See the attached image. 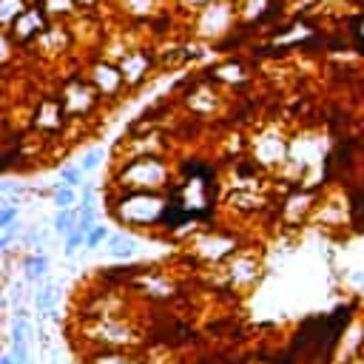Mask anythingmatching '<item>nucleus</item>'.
Returning <instances> with one entry per match:
<instances>
[{
	"label": "nucleus",
	"instance_id": "obj_1",
	"mask_svg": "<svg viewBox=\"0 0 364 364\" xmlns=\"http://www.w3.org/2000/svg\"><path fill=\"white\" fill-rule=\"evenodd\" d=\"M57 100H60V105H63L68 122L91 117V114L100 108V102H102L82 74H71L68 80H63V85H60V91H57Z\"/></svg>",
	"mask_w": 364,
	"mask_h": 364
},
{
	"label": "nucleus",
	"instance_id": "obj_2",
	"mask_svg": "<svg viewBox=\"0 0 364 364\" xmlns=\"http://www.w3.org/2000/svg\"><path fill=\"white\" fill-rule=\"evenodd\" d=\"M68 125V117L57 100V94H43L34 108H31V117H28V131L37 134L40 139L51 142V139H60L63 131Z\"/></svg>",
	"mask_w": 364,
	"mask_h": 364
},
{
	"label": "nucleus",
	"instance_id": "obj_3",
	"mask_svg": "<svg viewBox=\"0 0 364 364\" xmlns=\"http://www.w3.org/2000/svg\"><path fill=\"white\" fill-rule=\"evenodd\" d=\"M48 23H51V17H48L46 9H43L40 3H34V0L17 14V20L9 26V37H11V43L17 46L20 57H28V54H31V46L37 43V37L46 31Z\"/></svg>",
	"mask_w": 364,
	"mask_h": 364
},
{
	"label": "nucleus",
	"instance_id": "obj_4",
	"mask_svg": "<svg viewBox=\"0 0 364 364\" xmlns=\"http://www.w3.org/2000/svg\"><path fill=\"white\" fill-rule=\"evenodd\" d=\"M82 77L88 80V85L97 91L100 100H114V97H119L125 91V80H122L117 63L94 60V63H88V68H85Z\"/></svg>",
	"mask_w": 364,
	"mask_h": 364
},
{
	"label": "nucleus",
	"instance_id": "obj_5",
	"mask_svg": "<svg viewBox=\"0 0 364 364\" xmlns=\"http://www.w3.org/2000/svg\"><path fill=\"white\" fill-rule=\"evenodd\" d=\"M71 48V28L60 20H51L46 26V31L37 37V43L31 46L34 57H63Z\"/></svg>",
	"mask_w": 364,
	"mask_h": 364
},
{
	"label": "nucleus",
	"instance_id": "obj_6",
	"mask_svg": "<svg viewBox=\"0 0 364 364\" xmlns=\"http://www.w3.org/2000/svg\"><path fill=\"white\" fill-rule=\"evenodd\" d=\"M20 267H23L26 282L40 284V282L46 279V273H48V256H46L43 250H31V253H26V256L20 259Z\"/></svg>",
	"mask_w": 364,
	"mask_h": 364
},
{
	"label": "nucleus",
	"instance_id": "obj_7",
	"mask_svg": "<svg viewBox=\"0 0 364 364\" xmlns=\"http://www.w3.org/2000/svg\"><path fill=\"white\" fill-rule=\"evenodd\" d=\"M31 168L28 159L20 154V148H11V145H0V176L3 173H17V171H26Z\"/></svg>",
	"mask_w": 364,
	"mask_h": 364
},
{
	"label": "nucleus",
	"instance_id": "obj_8",
	"mask_svg": "<svg viewBox=\"0 0 364 364\" xmlns=\"http://www.w3.org/2000/svg\"><path fill=\"white\" fill-rule=\"evenodd\" d=\"M88 364H139V358H134L131 350H91Z\"/></svg>",
	"mask_w": 364,
	"mask_h": 364
},
{
	"label": "nucleus",
	"instance_id": "obj_9",
	"mask_svg": "<svg viewBox=\"0 0 364 364\" xmlns=\"http://www.w3.org/2000/svg\"><path fill=\"white\" fill-rule=\"evenodd\" d=\"M54 304H57V296H54V284L51 282H40L34 284V307L43 313V316H54Z\"/></svg>",
	"mask_w": 364,
	"mask_h": 364
},
{
	"label": "nucleus",
	"instance_id": "obj_10",
	"mask_svg": "<svg viewBox=\"0 0 364 364\" xmlns=\"http://www.w3.org/2000/svg\"><path fill=\"white\" fill-rule=\"evenodd\" d=\"M31 0H0V31H9V26L17 20V14L28 6Z\"/></svg>",
	"mask_w": 364,
	"mask_h": 364
},
{
	"label": "nucleus",
	"instance_id": "obj_11",
	"mask_svg": "<svg viewBox=\"0 0 364 364\" xmlns=\"http://www.w3.org/2000/svg\"><path fill=\"white\" fill-rule=\"evenodd\" d=\"M51 202H54L57 210H71V208L77 205V191H74V188H65V185H60V182H54V185H51Z\"/></svg>",
	"mask_w": 364,
	"mask_h": 364
},
{
	"label": "nucleus",
	"instance_id": "obj_12",
	"mask_svg": "<svg viewBox=\"0 0 364 364\" xmlns=\"http://www.w3.org/2000/svg\"><path fill=\"white\" fill-rule=\"evenodd\" d=\"M14 60H20V51H17V46L11 43L9 31H0V80H3V71H6Z\"/></svg>",
	"mask_w": 364,
	"mask_h": 364
},
{
	"label": "nucleus",
	"instance_id": "obj_13",
	"mask_svg": "<svg viewBox=\"0 0 364 364\" xmlns=\"http://www.w3.org/2000/svg\"><path fill=\"white\" fill-rule=\"evenodd\" d=\"M34 3H40L51 20H63V17H68V14L77 11L71 0H34Z\"/></svg>",
	"mask_w": 364,
	"mask_h": 364
},
{
	"label": "nucleus",
	"instance_id": "obj_14",
	"mask_svg": "<svg viewBox=\"0 0 364 364\" xmlns=\"http://www.w3.org/2000/svg\"><path fill=\"white\" fill-rule=\"evenodd\" d=\"M108 247H111V253L114 256H119V259H125V256H131L134 253V242L125 236V233H108Z\"/></svg>",
	"mask_w": 364,
	"mask_h": 364
},
{
	"label": "nucleus",
	"instance_id": "obj_15",
	"mask_svg": "<svg viewBox=\"0 0 364 364\" xmlns=\"http://www.w3.org/2000/svg\"><path fill=\"white\" fill-rule=\"evenodd\" d=\"M14 222H20V202L9 199L0 205V230H9Z\"/></svg>",
	"mask_w": 364,
	"mask_h": 364
},
{
	"label": "nucleus",
	"instance_id": "obj_16",
	"mask_svg": "<svg viewBox=\"0 0 364 364\" xmlns=\"http://www.w3.org/2000/svg\"><path fill=\"white\" fill-rule=\"evenodd\" d=\"M57 179H60V185L77 191V188L82 185V168H80V165H63L60 173H57Z\"/></svg>",
	"mask_w": 364,
	"mask_h": 364
},
{
	"label": "nucleus",
	"instance_id": "obj_17",
	"mask_svg": "<svg viewBox=\"0 0 364 364\" xmlns=\"http://www.w3.org/2000/svg\"><path fill=\"white\" fill-rule=\"evenodd\" d=\"M51 225H54V233L65 236V233L74 228V208H71V210H57L54 219H51Z\"/></svg>",
	"mask_w": 364,
	"mask_h": 364
},
{
	"label": "nucleus",
	"instance_id": "obj_18",
	"mask_svg": "<svg viewBox=\"0 0 364 364\" xmlns=\"http://www.w3.org/2000/svg\"><path fill=\"white\" fill-rule=\"evenodd\" d=\"M105 239H108V228H105V225H91V230L85 233V242H82V247L94 250V247H100Z\"/></svg>",
	"mask_w": 364,
	"mask_h": 364
},
{
	"label": "nucleus",
	"instance_id": "obj_19",
	"mask_svg": "<svg viewBox=\"0 0 364 364\" xmlns=\"http://www.w3.org/2000/svg\"><path fill=\"white\" fill-rule=\"evenodd\" d=\"M82 242H85V233H80V230H74V228H71V230L65 233V242H63V253H65V256H74V253L82 247Z\"/></svg>",
	"mask_w": 364,
	"mask_h": 364
},
{
	"label": "nucleus",
	"instance_id": "obj_20",
	"mask_svg": "<svg viewBox=\"0 0 364 364\" xmlns=\"http://www.w3.org/2000/svg\"><path fill=\"white\" fill-rule=\"evenodd\" d=\"M43 242H46V236H43L37 228H28V230H26V236H23L26 250H43Z\"/></svg>",
	"mask_w": 364,
	"mask_h": 364
},
{
	"label": "nucleus",
	"instance_id": "obj_21",
	"mask_svg": "<svg viewBox=\"0 0 364 364\" xmlns=\"http://www.w3.org/2000/svg\"><path fill=\"white\" fill-rule=\"evenodd\" d=\"M350 210H353V222H355V225H364V191H355V193H353Z\"/></svg>",
	"mask_w": 364,
	"mask_h": 364
},
{
	"label": "nucleus",
	"instance_id": "obj_22",
	"mask_svg": "<svg viewBox=\"0 0 364 364\" xmlns=\"http://www.w3.org/2000/svg\"><path fill=\"white\" fill-rule=\"evenodd\" d=\"M100 159H102V151H100V148H94V151H88V154L82 156V162H80V168H82V173H85V171H94V168L100 165Z\"/></svg>",
	"mask_w": 364,
	"mask_h": 364
},
{
	"label": "nucleus",
	"instance_id": "obj_23",
	"mask_svg": "<svg viewBox=\"0 0 364 364\" xmlns=\"http://www.w3.org/2000/svg\"><path fill=\"white\" fill-rule=\"evenodd\" d=\"M14 239H17V230H3V233H0V253L9 250Z\"/></svg>",
	"mask_w": 364,
	"mask_h": 364
},
{
	"label": "nucleus",
	"instance_id": "obj_24",
	"mask_svg": "<svg viewBox=\"0 0 364 364\" xmlns=\"http://www.w3.org/2000/svg\"><path fill=\"white\" fill-rule=\"evenodd\" d=\"M71 3H74L77 11H88V9H97L102 0H71Z\"/></svg>",
	"mask_w": 364,
	"mask_h": 364
},
{
	"label": "nucleus",
	"instance_id": "obj_25",
	"mask_svg": "<svg viewBox=\"0 0 364 364\" xmlns=\"http://www.w3.org/2000/svg\"><path fill=\"white\" fill-rule=\"evenodd\" d=\"M17 191H20V188H17L14 182H6V179H0V196H3V193H17Z\"/></svg>",
	"mask_w": 364,
	"mask_h": 364
},
{
	"label": "nucleus",
	"instance_id": "obj_26",
	"mask_svg": "<svg viewBox=\"0 0 364 364\" xmlns=\"http://www.w3.org/2000/svg\"><path fill=\"white\" fill-rule=\"evenodd\" d=\"M0 364H14V358H11L9 353H3V355H0Z\"/></svg>",
	"mask_w": 364,
	"mask_h": 364
}]
</instances>
